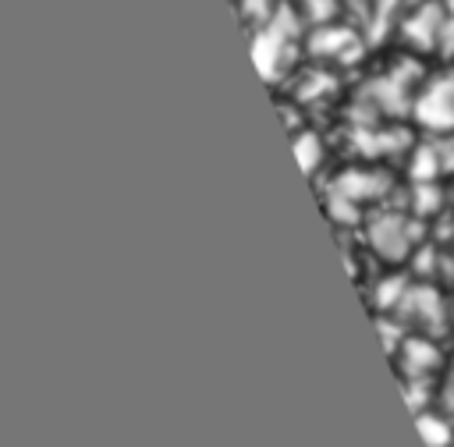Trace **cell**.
Instances as JSON below:
<instances>
[{
  "label": "cell",
  "mask_w": 454,
  "mask_h": 447,
  "mask_svg": "<svg viewBox=\"0 0 454 447\" xmlns=\"http://www.w3.org/2000/svg\"><path fill=\"white\" fill-rule=\"evenodd\" d=\"M390 316L404 333H419V337H440L443 326L454 323L450 298H443L436 284H408Z\"/></svg>",
  "instance_id": "1"
},
{
  "label": "cell",
  "mask_w": 454,
  "mask_h": 447,
  "mask_svg": "<svg viewBox=\"0 0 454 447\" xmlns=\"http://www.w3.org/2000/svg\"><path fill=\"white\" fill-rule=\"evenodd\" d=\"M365 241L369 248L387 259V263H404L415 248H419V238H415V220L404 216V213H376L369 224H365Z\"/></svg>",
  "instance_id": "2"
},
{
  "label": "cell",
  "mask_w": 454,
  "mask_h": 447,
  "mask_svg": "<svg viewBox=\"0 0 454 447\" xmlns=\"http://www.w3.org/2000/svg\"><path fill=\"white\" fill-rule=\"evenodd\" d=\"M401 35L419 53H440L443 50V35H447V4L443 0H422L401 21Z\"/></svg>",
  "instance_id": "3"
},
{
  "label": "cell",
  "mask_w": 454,
  "mask_h": 447,
  "mask_svg": "<svg viewBox=\"0 0 454 447\" xmlns=\"http://www.w3.org/2000/svg\"><path fill=\"white\" fill-rule=\"evenodd\" d=\"M415 121L426 131H454V74H436L411 103Z\"/></svg>",
  "instance_id": "4"
},
{
  "label": "cell",
  "mask_w": 454,
  "mask_h": 447,
  "mask_svg": "<svg viewBox=\"0 0 454 447\" xmlns=\"http://www.w3.org/2000/svg\"><path fill=\"white\" fill-rule=\"evenodd\" d=\"M291 39H294V32L280 25V11L270 21H262L259 32L252 35V57L259 60V67H262L266 78H277L280 74V64H287Z\"/></svg>",
  "instance_id": "5"
},
{
  "label": "cell",
  "mask_w": 454,
  "mask_h": 447,
  "mask_svg": "<svg viewBox=\"0 0 454 447\" xmlns=\"http://www.w3.org/2000/svg\"><path fill=\"white\" fill-rule=\"evenodd\" d=\"M309 53L319 60H351L362 53V35L355 25H340V21L319 25L309 35Z\"/></svg>",
  "instance_id": "6"
},
{
  "label": "cell",
  "mask_w": 454,
  "mask_h": 447,
  "mask_svg": "<svg viewBox=\"0 0 454 447\" xmlns=\"http://www.w3.org/2000/svg\"><path fill=\"white\" fill-rule=\"evenodd\" d=\"M394 358H397V369H401L404 383L408 380H429L443 365V355L436 348V337H419V333H408L401 341V348H397Z\"/></svg>",
  "instance_id": "7"
},
{
  "label": "cell",
  "mask_w": 454,
  "mask_h": 447,
  "mask_svg": "<svg viewBox=\"0 0 454 447\" xmlns=\"http://www.w3.org/2000/svg\"><path fill=\"white\" fill-rule=\"evenodd\" d=\"M340 7L351 14V25L362 32H380L401 7V0H340Z\"/></svg>",
  "instance_id": "8"
},
{
  "label": "cell",
  "mask_w": 454,
  "mask_h": 447,
  "mask_svg": "<svg viewBox=\"0 0 454 447\" xmlns=\"http://www.w3.org/2000/svg\"><path fill=\"white\" fill-rule=\"evenodd\" d=\"M380 177L376 174H365V170H348V174H340L337 181H333V199L337 202H348V206H362V202H369V199H376L380 192H383V184H376Z\"/></svg>",
  "instance_id": "9"
},
{
  "label": "cell",
  "mask_w": 454,
  "mask_h": 447,
  "mask_svg": "<svg viewBox=\"0 0 454 447\" xmlns=\"http://www.w3.org/2000/svg\"><path fill=\"white\" fill-rule=\"evenodd\" d=\"M419 433H422V440H426V447H450L454 443V426H450V419L447 415H440V412H419Z\"/></svg>",
  "instance_id": "10"
},
{
  "label": "cell",
  "mask_w": 454,
  "mask_h": 447,
  "mask_svg": "<svg viewBox=\"0 0 454 447\" xmlns=\"http://www.w3.org/2000/svg\"><path fill=\"white\" fill-rule=\"evenodd\" d=\"M294 149H298V160H301L305 174H312V170L323 163V142H319V135H316V131L298 135V138H294Z\"/></svg>",
  "instance_id": "11"
},
{
  "label": "cell",
  "mask_w": 454,
  "mask_h": 447,
  "mask_svg": "<svg viewBox=\"0 0 454 447\" xmlns=\"http://www.w3.org/2000/svg\"><path fill=\"white\" fill-rule=\"evenodd\" d=\"M241 7H245V14H255L259 21H270L273 14V0H241Z\"/></svg>",
  "instance_id": "12"
},
{
  "label": "cell",
  "mask_w": 454,
  "mask_h": 447,
  "mask_svg": "<svg viewBox=\"0 0 454 447\" xmlns=\"http://www.w3.org/2000/svg\"><path fill=\"white\" fill-rule=\"evenodd\" d=\"M450 266H454V245H450Z\"/></svg>",
  "instance_id": "13"
},
{
  "label": "cell",
  "mask_w": 454,
  "mask_h": 447,
  "mask_svg": "<svg viewBox=\"0 0 454 447\" xmlns=\"http://www.w3.org/2000/svg\"><path fill=\"white\" fill-rule=\"evenodd\" d=\"M450 447H454V443H450Z\"/></svg>",
  "instance_id": "14"
}]
</instances>
